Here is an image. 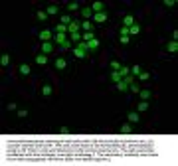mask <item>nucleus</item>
Instances as JSON below:
<instances>
[{"mask_svg":"<svg viewBox=\"0 0 178 166\" xmlns=\"http://www.w3.org/2000/svg\"><path fill=\"white\" fill-rule=\"evenodd\" d=\"M93 22H97V24L107 22V12H97V14H93Z\"/></svg>","mask_w":178,"mask_h":166,"instance_id":"obj_1","label":"nucleus"},{"mask_svg":"<svg viewBox=\"0 0 178 166\" xmlns=\"http://www.w3.org/2000/svg\"><path fill=\"white\" fill-rule=\"evenodd\" d=\"M133 24H136V22H134V16L133 14H127V16L123 18V26H125V28H131Z\"/></svg>","mask_w":178,"mask_h":166,"instance_id":"obj_2","label":"nucleus"},{"mask_svg":"<svg viewBox=\"0 0 178 166\" xmlns=\"http://www.w3.org/2000/svg\"><path fill=\"white\" fill-rule=\"evenodd\" d=\"M49 51H53V42H44L42 43V53H49Z\"/></svg>","mask_w":178,"mask_h":166,"instance_id":"obj_3","label":"nucleus"},{"mask_svg":"<svg viewBox=\"0 0 178 166\" xmlns=\"http://www.w3.org/2000/svg\"><path fill=\"white\" fill-rule=\"evenodd\" d=\"M40 40L42 42H49V40H53V36H51L49 30H42V32H40Z\"/></svg>","mask_w":178,"mask_h":166,"instance_id":"obj_4","label":"nucleus"},{"mask_svg":"<svg viewBox=\"0 0 178 166\" xmlns=\"http://www.w3.org/2000/svg\"><path fill=\"white\" fill-rule=\"evenodd\" d=\"M65 40H67V34H55V36H53V43H59V45H61Z\"/></svg>","mask_w":178,"mask_h":166,"instance_id":"obj_5","label":"nucleus"},{"mask_svg":"<svg viewBox=\"0 0 178 166\" xmlns=\"http://www.w3.org/2000/svg\"><path fill=\"white\" fill-rule=\"evenodd\" d=\"M91 10H93V14H97V12H105V10H103V2H93V4H91Z\"/></svg>","mask_w":178,"mask_h":166,"instance_id":"obj_6","label":"nucleus"},{"mask_svg":"<svg viewBox=\"0 0 178 166\" xmlns=\"http://www.w3.org/2000/svg\"><path fill=\"white\" fill-rule=\"evenodd\" d=\"M79 28H81V24H79V22H71V24L67 26V32H69V34H73V32H79Z\"/></svg>","mask_w":178,"mask_h":166,"instance_id":"obj_7","label":"nucleus"},{"mask_svg":"<svg viewBox=\"0 0 178 166\" xmlns=\"http://www.w3.org/2000/svg\"><path fill=\"white\" fill-rule=\"evenodd\" d=\"M138 121H140V117L136 115V111H131V113H129V123L134 125V123H138Z\"/></svg>","mask_w":178,"mask_h":166,"instance_id":"obj_8","label":"nucleus"},{"mask_svg":"<svg viewBox=\"0 0 178 166\" xmlns=\"http://www.w3.org/2000/svg\"><path fill=\"white\" fill-rule=\"evenodd\" d=\"M81 28H83L85 32H93V22H89V20H83V22H81Z\"/></svg>","mask_w":178,"mask_h":166,"instance_id":"obj_9","label":"nucleus"},{"mask_svg":"<svg viewBox=\"0 0 178 166\" xmlns=\"http://www.w3.org/2000/svg\"><path fill=\"white\" fill-rule=\"evenodd\" d=\"M138 95H140V99H142V101H146V99H150V95H152V93H150L148 89H140V91H138Z\"/></svg>","mask_w":178,"mask_h":166,"instance_id":"obj_10","label":"nucleus"},{"mask_svg":"<svg viewBox=\"0 0 178 166\" xmlns=\"http://www.w3.org/2000/svg\"><path fill=\"white\" fill-rule=\"evenodd\" d=\"M81 14H83V18H93V10H91V6H85V8L81 10Z\"/></svg>","mask_w":178,"mask_h":166,"instance_id":"obj_11","label":"nucleus"},{"mask_svg":"<svg viewBox=\"0 0 178 166\" xmlns=\"http://www.w3.org/2000/svg\"><path fill=\"white\" fill-rule=\"evenodd\" d=\"M138 32H140V26H138V24H133V26L129 28V36H136Z\"/></svg>","mask_w":178,"mask_h":166,"instance_id":"obj_12","label":"nucleus"},{"mask_svg":"<svg viewBox=\"0 0 178 166\" xmlns=\"http://www.w3.org/2000/svg\"><path fill=\"white\" fill-rule=\"evenodd\" d=\"M36 63H38V65H45V63H47V57H45V53H40V55L36 57Z\"/></svg>","mask_w":178,"mask_h":166,"instance_id":"obj_13","label":"nucleus"},{"mask_svg":"<svg viewBox=\"0 0 178 166\" xmlns=\"http://www.w3.org/2000/svg\"><path fill=\"white\" fill-rule=\"evenodd\" d=\"M65 65H67V63H65L63 57H57V59H55V67H57V69H65Z\"/></svg>","mask_w":178,"mask_h":166,"instance_id":"obj_14","label":"nucleus"},{"mask_svg":"<svg viewBox=\"0 0 178 166\" xmlns=\"http://www.w3.org/2000/svg\"><path fill=\"white\" fill-rule=\"evenodd\" d=\"M121 132H123V134L133 132V126H131V123H125V125H123V126H121Z\"/></svg>","mask_w":178,"mask_h":166,"instance_id":"obj_15","label":"nucleus"},{"mask_svg":"<svg viewBox=\"0 0 178 166\" xmlns=\"http://www.w3.org/2000/svg\"><path fill=\"white\" fill-rule=\"evenodd\" d=\"M73 53H75V57H85V55H87V51H85V49H81V47H75V49H73Z\"/></svg>","mask_w":178,"mask_h":166,"instance_id":"obj_16","label":"nucleus"},{"mask_svg":"<svg viewBox=\"0 0 178 166\" xmlns=\"http://www.w3.org/2000/svg\"><path fill=\"white\" fill-rule=\"evenodd\" d=\"M117 89H119V91H127V89H129V83H125V79H121V81L117 83Z\"/></svg>","mask_w":178,"mask_h":166,"instance_id":"obj_17","label":"nucleus"},{"mask_svg":"<svg viewBox=\"0 0 178 166\" xmlns=\"http://www.w3.org/2000/svg\"><path fill=\"white\" fill-rule=\"evenodd\" d=\"M65 32H67V26H63V24L55 26V34H65Z\"/></svg>","mask_w":178,"mask_h":166,"instance_id":"obj_18","label":"nucleus"},{"mask_svg":"<svg viewBox=\"0 0 178 166\" xmlns=\"http://www.w3.org/2000/svg\"><path fill=\"white\" fill-rule=\"evenodd\" d=\"M0 63L6 67V65L10 63V55H8V53H2V57H0Z\"/></svg>","mask_w":178,"mask_h":166,"instance_id":"obj_19","label":"nucleus"},{"mask_svg":"<svg viewBox=\"0 0 178 166\" xmlns=\"http://www.w3.org/2000/svg\"><path fill=\"white\" fill-rule=\"evenodd\" d=\"M81 38H83V42H91V40H95L93 32H85V34H81Z\"/></svg>","mask_w":178,"mask_h":166,"instance_id":"obj_20","label":"nucleus"},{"mask_svg":"<svg viewBox=\"0 0 178 166\" xmlns=\"http://www.w3.org/2000/svg\"><path fill=\"white\" fill-rule=\"evenodd\" d=\"M111 79H113L115 83H119L123 77H121V73H119V71H111Z\"/></svg>","mask_w":178,"mask_h":166,"instance_id":"obj_21","label":"nucleus"},{"mask_svg":"<svg viewBox=\"0 0 178 166\" xmlns=\"http://www.w3.org/2000/svg\"><path fill=\"white\" fill-rule=\"evenodd\" d=\"M87 43H89V51H95V49L99 47V42L97 40H91V42H87Z\"/></svg>","mask_w":178,"mask_h":166,"instance_id":"obj_22","label":"nucleus"},{"mask_svg":"<svg viewBox=\"0 0 178 166\" xmlns=\"http://www.w3.org/2000/svg\"><path fill=\"white\" fill-rule=\"evenodd\" d=\"M168 51H170V53H176L178 51V43L176 42H170V43H168Z\"/></svg>","mask_w":178,"mask_h":166,"instance_id":"obj_23","label":"nucleus"},{"mask_svg":"<svg viewBox=\"0 0 178 166\" xmlns=\"http://www.w3.org/2000/svg\"><path fill=\"white\" fill-rule=\"evenodd\" d=\"M119 73H121V77H125V75H129V73H131V67H125V65H121Z\"/></svg>","mask_w":178,"mask_h":166,"instance_id":"obj_24","label":"nucleus"},{"mask_svg":"<svg viewBox=\"0 0 178 166\" xmlns=\"http://www.w3.org/2000/svg\"><path fill=\"white\" fill-rule=\"evenodd\" d=\"M69 38H71L73 42H77V43H79V42H81V34H79V32H73V34H69Z\"/></svg>","mask_w":178,"mask_h":166,"instance_id":"obj_25","label":"nucleus"},{"mask_svg":"<svg viewBox=\"0 0 178 166\" xmlns=\"http://www.w3.org/2000/svg\"><path fill=\"white\" fill-rule=\"evenodd\" d=\"M45 12H47V14H57V6H55V4H49Z\"/></svg>","mask_w":178,"mask_h":166,"instance_id":"obj_26","label":"nucleus"},{"mask_svg":"<svg viewBox=\"0 0 178 166\" xmlns=\"http://www.w3.org/2000/svg\"><path fill=\"white\" fill-rule=\"evenodd\" d=\"M59 24H63V26H69V24H71V18L65 14V16H61V22H59Z\"/></svg>","mask_w":178,"mask_h":166,"instance_id":"obj_27","label":"nucleus"},{"mask_svg":"<svg viewBox=\"0 0 178 166\" xmlns=\"http://www.w3.org/2000/svg\"><path fill=\"white\" fill-rule=\"evenodd\" d=\"M111 69H113V71H119V69H121V63H119L117 59H113V61H111Z\"/></svg>","mask_w":178,"mask_h":166,"instance_id":"obj_28","label":"nucleus"},{"mask_svg":"<svg viewBox=\"0 0 178 166\" xmlns=\"http://www.w3.org/2000/svg\"><path fill=\"white\" fill-rule=\"evenodd\" d=\"M138 73H140V65H133V67H131V75H134V77H136Z\"/></svg>","mask_w":178,"mask_h":166,"instance_id":"obj_29","label":"nucleus"},{"mask_svg":"<svg viewBox=\"0 0 178 166\" xmlns=\"http://www.w3.org/2000/svg\"><path fill=\"white\" fill-rule=\"evenodd\" d=\"M129 89H131L133 93H138V91H140V87H138V83H129Z\"/></svg>","mask_w":178,"mask_h":166,"instance_id":"obj_30","label":"nucleus"},{"mask_svg":"<svg viewBox=\"0 0 178 166\" xmlns=\"http://www.w3.org/2000/svg\"><path fill=\"white\" fill-rule=\"evenodd\" d=\"M42 93H44L45 97H47V95H51V85H44V87H42Z\"/></svg>","mask_w":178,"mask_h":166,"instance_id":"obj_31","label":"nucleus"},{"mask_svg":"<svg viewBox=\"0 0 178 166\" xmlns=\"http://www.w3.org/2000/svg\"><path fill=\"white\" fill-rule=\"evenodd\" d=\"M20 73H22V75H28V73H30V67H28L26 63H24V65H20Z\"/></svg>","mask_w":178,"mask_h":166,"instance_id":"obj_32","label":"nucleus"},{"mask_svg":"<svg viewBox=\"0 0 178 166\" xmlns=\"http://www.w3.org/2000/svg\"><path fill=\"white\" fill-rule=\"evenodd\" d=\"M148 109V101H140L138 103V111H146Z\"/></svg>","mask_w":178,"mask_h":166,"instance_id":"obj_33","label":"nucleus"},{"mask_svg":"<svg viewBox=\"0 0 178 166\" xmlns=\"http://www.w3.org/2000/svg\"><path fill=\"white\" fill-rule=\"evenodd\" d=\"M148 77H150V75H148L146 71H140V73H138V79H140V81H146Z\"/></svg>","mask_w":178,"mask_h":166,"instance_id":"obj_34","label":"nucleus"},{"mask_svg":"<svg viewBox=\"0 0 178 166\" xmlns=\"http://www.w3.org/2000/svg\"><path fill=\"white\" fill-rule=\"evenodd\" d=\"M36 16H38V20H42V22H44L45 18H47V12H42V10H40V12H38Z\"/></svg>","mask_w":178,"mask_h":166,"instance_id":"obj_35","label":"nucleus"},{"mask_svg":"<svg viewBox=\"0 0 178 166\" xmlns=\"http://www.w3.org/2000/svg\"><path fill=\"white\" fill-rule=\"evenodd\" d=\"M77 8H79V4H77V2H71V4H67V10H71V12H73V10H77Z\"/></svg>","mask_w":178,"mask_h":166,"instance_id":"obj_36","label":"nucleus"},{"mask_svg":"<svg viewBox=\"0 0 178 166\" xmlns=\"http://www.w3.org/2000/svg\"><path fill=\"white\" fill-rule=\"evenodd\" d=\"M18 117H20V119H26V117H28V111H26V109H20V111H18Z\"/></svg>","mask_w":178,"mask_h":166,"instance_id":"obj_37","label":"nucleus"},{"mask_svg":"<svg viewBox=\"0 0 178 166\" xmlns=\"http://www.w3.org/2000/svg\"><path fill=\"white\" fill-rule=\"evenodd\" d=\"M77 47H81V49H85V51H87V49H89V43H87V42H79V43H77Z\"/></svg>","mask_w":178,"mask_h":166,"instance_id":"obj_38","label":"nucleus"},{"mask_svg":"<svg viewBox=\"0 0 178 166\" xmlns=\"http://www.w3.org/2000/svg\"><path fill=\"white\" fill-rule=\"evenodd\" d=\"M61 47H63V49H69V47H71V40H65L61 43Z\"/></svg>","mask_w":178,"mask_h":166,"instance_id":"obj_39","label":"nucleus"},{"mask_svg":"<svg viewBox=\"0 0 178 166\" xmlns=\"http://www.w3.org/2000/svg\"><path fill=\"white\" fill-rule=\"evenodd\" d=\"M164 4H166V6H168V8H172V6H174V4H176V0H164Z\"/></svg>","mask_w":178,"mask_h":166,"instance_id":"obj_40","label":"nucleus"},{"mask_svg":"<svg viewBox=\"0 0 178 166\" xmlns=\"http://www.w3.org/2000/svg\"><path fill=\"white\" fill-rule=\"evenodd\" d=\"M119 36H129V28H125V26H123V28H121V34H119Z\"/></svg>","mask_w":178,"mask_h":166,"instance_id":"obj_41","label":"nucleus"},{"mask_svg":"<svg viewBox=\"0 0 178 166\" xmlns=\"http://www.w3.org/2000/svg\"><path fill=\"white\" fill-rule=\"evenodd\" d=\"M119 38H121V43H129V40H131L129 36H119Z\"/></svg>","mask_w":178,"mask_h":166,"instance_id":"obj_42","label":"nucleus"},{"mask_svg":"<svg viewBox=\"0 0 178 166\" xmlns=\"http://www.w3.org/2000/svg\"><path fill=\"white\" fill-rule=\"evenodd\" d=\"M8 111H16V103H8Z\"/></svg>","mask_w":178,"mask_h":166,"instance_id":"obj_43","label":"nucleus"},{"mask_svg":"<svg viewBox=\"0 0 178 166\" xmlns=\"http://www.w3.org/2000/svg\"><path fill=\"white\" fill-rule=\"evenodd\" d=\"M59 132H61V134H67V132H69V128H67V126H61V128H59Z\"/></svg>","mask_w":178,"mask_h":166,"instance_id":"obj_44","label":"nucleus"},{"mask_svg":"<svg viewBox=\"0 0 178 166\" xmlns=\"http://www.w3.org/2000/svg\"><path fill=\"white\" fill-rule=\"evenodd\" d=\"M178 40V30H174V32H172V42H176Z\"/></svg>","mask_w":178,"mask_h":166,"instance_id":"obj_45","label":"nucleus"}]
</instances>
